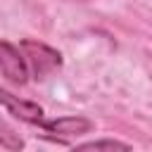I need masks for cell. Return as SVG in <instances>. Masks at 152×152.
Here are the masks:
<instances>
[{"mask_svg":"<svg viewBox=\"0 0 152 152\" xmlns=\"http://www.w3.org/2000/svg\"><path fill=\"white\" fill-rule=\"evenodd\" d=\"M0 145L7 147V150H21V147H24V140H21L19 133H14L5 121H0Z\"/></svg>","mask_w":152,"mask_h":152,"instance_id":"cell-6","label":"cell"},{"mask_svg":"<svg viewBox=\"0 0 152 152\" xmlns=\"http://www.w3.org/2000/svg\"><path fill=\"white\" fill-rule=\"evenodd\" d=\"M24 57H26V64H28V74L36 78V81H43L48 78L52 71H57L62 66V55L45 45V43H38V40H21L19 43Z\"/></svg>","mask_w":152,"mask_h":152,"instance_id":"cell-1","label":"cell"},{"mask_svg":"<svg viewBox=\"0 0 152 152\" xmlns=\"http://www.w3.org/2000/svg\"><path fill=\"white\" fill-rule=\"evenodd\" d=\"M90 128H93V124L86 116H59V119H52V121H45L43 124V131L55 133V135H62V138L83 135Z\"/></svg>","mask_w":152,"mask_h":152,"instance_id":"cell-4","label":"cell"},{"mask_svg":"<svg viewBox=\"0 0 152 152\" xmlns=\"http://www.w3.org/2000/svg\"><path fill=\"white\" fill-rule=\"evenodd\" d=\"M0 104H2L12 116H17L19 121H26V124H33V126H40V128H43V124L48 121L43 107H38L36 102L21 100L19 95H12V93L5 90V88H0Z\"/></svg>","mask_w":152,"mask_h":152,"instance_id":"cell-3","label":"cell"},{"mask_svg":"<svg viewBox=\"0 0 152 152\" xmlns=\"http://www.w3.org/2000/svg\"><path fill=\"white\" fill-rule=\"evenodd\" d=\"M0 74L14 86H24L31 76L21 48H17L7 40H0Z\"/></svg>","mask_w":152,"mask_h":152,"instance_id":"cell-2","label":"cell"},{"mask_svg":"<svg viewBox=\"0 0 152 152\" xmlns=\"http://www.w3.org/2000/svg\"><path fill=\"white\" fill-rule=\"evenodd\" d=\"M76 150H131L128 142H121V140H90V142H81L76 145Z\"/></svg>","mask_w":152,"mask_h":152,"instance_id":"cell-5","label":"cell"}]
</instances>
